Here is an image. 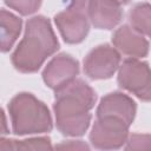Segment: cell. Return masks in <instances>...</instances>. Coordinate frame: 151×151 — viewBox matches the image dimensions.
<instances>
[{
    "label": "cell",
    "instance_id": "cell-12",
    "mask_svg": "<svg viewBox=\"0 0 151 151\" xmlns=\"http://www.w3.org/2000/svg\"><path fill=\"white\" fill-rule=\"evenodd\" d=\"M22 28V20L9 11L0 9V52H8L17 39L19 38Z\"/></svg>",
    "mask_w": 151,
    "mask_h": 151
},
{
    "label": "cell",
    "instance_id": "cell-9",
    "mask_svg": "<svg viewBox=\"0 0 151 151\" xmlns=\"http://www.w3.org/2000/svg\"><path fill=\"white\" fill-rule=\"evenodd\" d=\"M137 113V105L134 100L129 97L127 94L116 91L104 96L98 104L96 116L104 117V116H112L120 118L124 120L129 126L133 123L134 117Z\"/></svg>",
    "mask_w": 151,
    "mask_h": 151
},
{
    "label": "cell",
    "instance_id": "cell-7",
    "mask_svg": "<svg viewBox=\"0 0 151 151\" xmlns=\"http://www.w3.org/2000/svg\"><path fill=\"white\" fill-rule=\"evenodd\" d=\"M120 65V53L105 44L91 50L84 59V73L92 80L110 79Z\"/></svg>",
    "mask_w": 151,
    "mask_h": 151
},
{
    "label": "cell",
    "instance_id": "cell-18",
    "mask_svg": "<svg viewBox=\"0 0 151 151\" xmlns=\"http://www.w3.org/2000/svg\"><path fill=\"white\" fill-rule=\"evenodd\" d=\"M9 133V129L7 125V119H6V114L4 112V110L0 107V137L6 136Z\"/></svg>",
    "mask_w": 151,
    "mask_h": 151
},
{
    "label": "cell",
    "instance_id": "cell-20",
    "mask_svg": "<svg viewBox=\"0 0 151 151\" xmlns=\"http://www.w3.org/2000/svg\"><path fill=\"white\" fill-rule=\"evenodd\" d=\"M117 1H118L120 5H126V4H129L131 0H117Z\"/></svg>",
    "mask_w": 151,
    "mask_h": 151
},
{
    "label": "cell",
    "instance_id": "cell-6",
    "mask_svg": "<svg viewBox=\"0 0 151 151\" xmlns=\"http://www.w3.org/2000/svg\"><path fill=\"white\" fill-rule=\"evenodd\" d=\"M54 22L66 44H80L90 31L87 8L68 2L65 11L54 15Z\"/></svg>",
    "mask_w": 151,
    "mask_h": 151
},
{
    "label": "cell",
    "instance_id": "cell-1",
    "mask_svg": "<svg viewBox=\"0 0 151 151\" xmlns=\"http://www.w3.org/2000/svg\"><path fill=\"white\" fill-rule=\"evenodd\" d=\"M53 111L59 132L67 137H81L91 123V110L97 94L83 79L76 78L66 86L54 91Z\"/></svg>",
    "mask_w": 151,
    "mask_h": 151
},
{
    "label": "cell",
    "instance_id": "cell-8",
    "mask_svg": "<svg viewBox=\"0 0 151 151\" xmlns=\"http://www.w3.org/2000/svg\"><path fill=\"white\" fill-rule=\"evenodd\" d=\"M79 74V63L72 55L60 53L51 59L42 71V80L53 91L70 84Z\"/></svg>",
    "mask_w": 151,
    "mask_h": 151
},
{
    "label": "cell",
    "instance_id": "cell-13",
    "mask_svg": "<svg viewBox=\"0 0 151 151\" xmlns=\"http://www.w3.org/2000/svg\"><path fill=\"white\" fill-rule=\"evenodd\" d=\"M130 26L138 33L149 37L150 35V21H151V7L149 2H139L129 13Z\"/></svg>",
    "mask_w": 151,
    "mask_h": 151
},
{
    "label": "cell",
    "instance_id": "cell-4",
    "mask_svg": "<svg viewBox=\"0 0 151 151\" xmlns=\"http://www.w3.org/2000/svg\"><path fill=\"white\" fill-rule=\"evenodd\" d=\"M118 85L143 101L151 99V74L146 61L125 59L118 67Z\"/></svg>",
    "mask_w": 151,
    "mask_h": 151
},
{
    "label": "cell",
    "instance_id": "cell-14",
    "mask_svg": "<svg viewBox=\"0 0 151 151\" xmlns=\"http://www.w3.org/2000/svg\"><path fill=\"white\" fill-rule=\"evenodd\" d=\"M4 2L19 14L29 15L40 8L42 0H4Z\"/></svg>",
    "mask_w": 151,
    "mask_h": 151
},
{
    "label": "cell",
    "instance_id": "cell-15",
    "mask_svg": "<svg viewBox=\"0 0 151 151\" xmlns=\"http://www.w3.org/2000/svg\"><path fill=\"white\" fill-rule=\"evenodd\" d=\"M52 149L48 137H32L24 140H15V150H50Z\"/></svg>",
    "mask_w": 151,
    "mask_h": 151
},
{
    "label": "cell",
    "instance_id": "cell-11",
    "mask_svg": "<svg viewBox=\"0 0 151 151\" xmlns=\"http://www.w3.org/2000/svg\"><path fill=\"white\" fill-rule=\"evenodd\" d=\"M87 17L94 28L113 29L123 19L122 5L117 0H91Z\"/></svg>",
    "mask_w": 151,
    "mask_h": 151
},
{
    "label": "cell",
    "instance_id": "cell-17",
    "mask_svg": "<svg viewBox=\"0 0 151 151\" xmlns=\"http://www.w3.org/2000/svg\"><path fill=\"white\" fill-rule=\"evenodd\" d=\"M55 149H68V150H88L90 146L83 140H67L55 145Z\"/></svg>",
    "mask_w": 151,
    "mask_h": 151
},
{
    "label": "cell",
    "instance_id": "cell-2",
    "mask_svg": "<svg viewBox=\"0 0 151 151\" xmlns=\"http://www.w3.org/2000/svg\"><path fill=\"white\" fill-rule=\"evenodd\" d=\"M59 50V41L53 32L51 21L44 15L27 20L25 33L11 55L15 70L21 73H34Z\"/></svg>",
    "mask_w": 151,
    "mask_h": 151
},
{
    "label": "cell",
    "instance_id": "cell-16",
    "mask_svg": "<svg viewBox=\"0 0 151 151\" xmlns=\"http://www.w3.org/2000/svg\"><path fill=\"white\" fill-rule=\"evenodd\" d=\"M151 137L150 134H138L133 133L127 137L126 139V150H140V149H147L150 146Z\"/></svg>",
    "mask_w": 151,
    "mask_h": 151
},
{
    "label": "cell",
    "instance_id": "cell-3",
    "mask_svg": "<svg viewBox=\"0 0 151 151\" xmlns=\"http://www.w3.org/2000/svg\"><path fill=\"white\" fill-rule=\"evenodd\" d=\"M12 131L17 136L51 132L53 122L46 104L28 92H20L8 103Z\"/></svg>",
    "mask_w": 151,
    "mask_h": 151
},
{
    "label": "cell",
    "instance_id": "cell-19",
    "mask_svg": "<svg viewBox=\"0 0 151 151\" xmlns=\"http://www.w3.org/2000/svg\"><path fill=\"white\" fill-rule=\"evenodd\" d=\"M0 150H15V139L0 137Z\"/></svg>",
    "mask_w": 151,
    "mask_h": 151
},
{
    "label": "cell",
    "instance_id": "cell-5",
    "mask_svg": "<svg viewBox=\"0 0 151 151\" xmlns=\"http://www.w3.org/2000/svg\"><path fill=\"white\" fill-rule=\"evenodd\" d=\"M129 127L120 118L112 116L97 117L90 132V143L99 150L120 149L129 137Z\"/></svg>",
    "mask_w": 151,
    "mask_h": 151
},
{
    "label": "cell",
    "instance_id": "cell-10",
    "mask_svg": "<svg viewBox=\"0 0 151 151\" xmlns=\"http://www.w3.org/2000/svg\"><path fill=\"white\" fill-rule=\"evenodd\" d=\"M112 44L119 53L130 58H144L149 53V40L130 25H123L114 31Z\"/></svg>",
    "mask_w": 151,
    "mask_h": 151
}]
</instances>
